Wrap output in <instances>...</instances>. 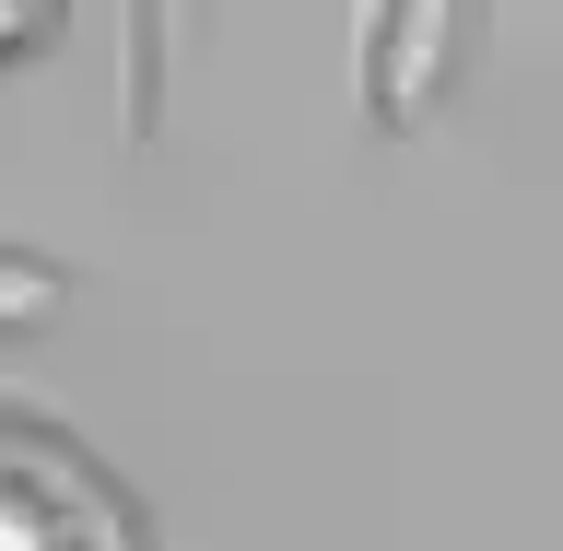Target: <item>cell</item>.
<instances>
[{
  "mask_svg": "<svg viewBox=\"0 0 563 551\" xmlns=\"http://www.w3.org/2000/svg\"><path fill=\"white\" fill-rule=\"evenodd\" d=\"M0 551H153V505L95 434L35 399H0Z\"/></svg>",
  "mask_w": 563,
  "mask_h": 551,
  "instance_id": "1",
  "label": "cell"
},
{
  "mask_svg": "<svg viewBox=\"0 0 563 551\" xmlns=\"http://www.w3.org/2000/svg\"><path fill=\"white\" fill-rule=\"evenodd\" d=\"M47 24H59V12H35V0H0V70L24 59V47H47Z\"/></svg>",
  "mask_w": 563,
  "mask_h": 551,
  "instance_id": "3",
  "label": "cell"
},
{
  "mask_svg": "<svg viewBox=\"0 0 563 551\" xmlns=\"http://www.w3.org/2000/svg\"><path fill=\"white\" fill-rule=\"evenodd\" d=\"M47 306H59V271L0 246V329H24V317H47Z\"/></svg>",
  "mask_w": 563,
  "mask_h": 551,
  "instance_id": "2",
  "label": "cell"
}]
</instances>
